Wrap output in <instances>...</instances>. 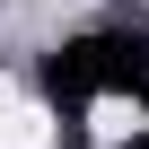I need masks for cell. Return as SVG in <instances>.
I'll return each mask as SVG.
<instances>
[{"label":"cell","mask_w":149,"mask_h":149,"mask_svg":"<svg viewBox=\"0 0 149 149\" xmlns=\"http://www.w3.org/2000/svg\"><path fill=\"white\" fill-rule=\"evenodd\" d=\"M0 149H53V114L44 105H9L0 114Z\"/></svg>","instance_id":"cell-1"},{"label":"cell","mask_w":149,"mask_h":149,"mask_svg":"<svg viewBox=\"0 0 149 149\" xmlns=\"http://www.w3.org/2000/svg\"><path fill=\"white\" fill-rule=\"evenodd\" d=\"M140 123H149V114H140V105H123V97H105V105H97V140H105V149H123Z\"/></svg>","instance_id":"cell-2"}]
</instances>
